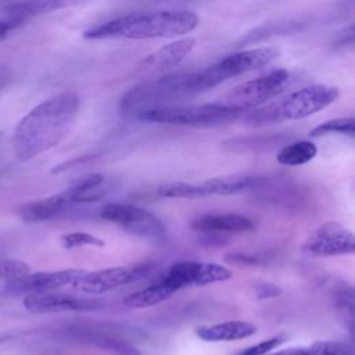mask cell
<instances>
[{
	"mask_svg": "<svg viewBox=\"0 0 355 355\" xmlns=\"http://www.w3.org/2000/svg\"><path fill=\"white\" fill-rule=\"evenodd\" d=\"M79 97L73 92L58 93L32 108L17 125L12 150L19 161H29L62 141L73 126Z\"/></svg>",
	"mask_w": 355,
	"mask_h": 355,
	"instance_id": "obj_1",
	"label": "cell"
},
{
	"mask_svg": "<svg viewBox=\"0 0 355 355\" xmlns=\"http://www.w3.org/2000/svg\"><path fill=\"white\" fill-rule=\"evenodd\" d=\"M157 193L166 198H200L207 197L202 183L169 182L158 186Z\"/></svg>",
	"mask_w": 355,
	"mask_h": 355,
	"instance_id": "obj_23",
	"label": "cell"
},
{
	"mask_svg": "<svg viewBox=\"0 0 355 355\" xmlns=\"http://www.w3.org/2000/svg\"><path fill=\"white\" fill-rule=\"evenodd\" d=\"M347 135L354 136L355 133V119L352 116H343V118H334L329 119L318 126H315L309 136L311 137H320L326 135Z\"/></svg>",
	"mask_w": 355,
	"mask_h": 355,
	"instance_id": "obj_24",
	"label": "cell"
},
{
	"mask_svg": "<svg viewBox=\"0 0 355 355\" xmlns=\"http://www.w3.org/2000/svg\"><path fill=\"white\" fill-rule=\"evenodd\" d=\"M316 154V144L309 140H300L282 147L276 155V159L280 165L284 166H300L313 159Z\"/></svg>",
	"mask_w": 355,
	"mask_h": 355,
	"instance_id": "obj_21",
	"label": "cell"
},
{
	"mask_svg": "<svg viewBox=\"0 0 355 355\" xmlns=\"http://www.w3.org/2000/svg\"><path fill=\"white\" fill-rule=\"evenodd\" d=\"M83 272V269H64L55 272L29 273L21 279L7 282V284L4 286V293L14 295L51 293L57 288L71 286Z\"/></svg>",
	"mask_w": 355,
	"mask_h": 355,
	"instance_id": "obj_12",
	"label": "cell"
},
{
	"mask_svg": "<svg viewBox=\"0 0 355 355\" xmlns=\"http://www.w3.org/2000/svg\"><path fill=\"white\" fill-rule=\"evenodd\" d=\"M277 55L279 50L272 46L254 47L229 54L219 60L216 64L208 67L207 69L198 71L200 80L202 83L201 86L204 87L202 90L207 92L233 76L247 73L261 67H266L273 60H276Z\"/></svg>",
	"mask_w": 355,
	"mask_h": 355,
	"instance_id": "obj_7",
	"label": "cell"
},
{
	"mask_svg": "<svg viewBox=\"0 0 355 355\" xmlns=\"http://www.w3.org/2000/svg\"><path fill=\"white\" fill-rule=\"evenodd\" d=\"M232 275L229 268L216 262L180 261L173 263L161 280L176 293L184 287H202L218 282H226Z\"/></svg>",
	"mask_w": 355,
	"mask_h": 355,
	"instance_id": "obj_9",
	"label": "cell"
},
{
	"mask_svg": "<svg viewBox=\"0 0 355 355\" xmlns=\"http://www.w3.org/2000/svg\"><path fill=\"white\" fill-rule=\"evenodd\" d=\"M226 261L237 265H258L262 262L259 255H251L244 252H232L226 255Z\"/></svg>",
	"mask_w": 355,
	"mask_h": 355,
	"instance_id": "obj_29",
	"label": "cell"
},
{
	"mask_svg": "<svg viewBox=\"0 0 355 355\" xmlns=\"http://www.w3.org/2000/svg\"><path fill=\"white\" fill-rule=\"evenodd\" d=\"M64 193L71 205L97 201L105 193L104 176L100 173L83 175L78 178Z\"/></svg>",
	"mask_w": 355,
	"mask_h": 355,
	"instance_id": "obj_18",
	"label": "cell"
},
{
	"mask_svg": "<svg viewBox=\"0 0 355 355\" xmlns=\"http://www.w3.org/2000/svg\"><path fill=\"white\" fill-rule=\"evenodd\" d=\"M61 244L68 250L79 247H103L104 240L87 232H69L61 236Z\"/></svg>",
	"mask_w": 355,
	"mask_h": 355,
	"instance_id": "obj_26",
	"label": "cell"
},
{
	"mask_svg": "<svg viewBox=\"0 0 355 355\" xmlns=\"http://www.w3.org/2000/svg\"><path fill=\"white\" fill-rule=\"evenodd\" d=\"M297 75L288 69H273L255 79L243 82L233 87L218 101L223 107L240 114L263 107L268 101L279 97L294 82Z\"/></svg>",
	"mask_w": 355,
	"mask_h": 355,
	"instance_id": "obj_5",
	"label": "cell"
},
{
	"mask_svg": "<svg viewBox=\"0 0 355 355\" xmlns=\"http://www.w3.org/2000/svg\"><path fill=\"white\" fill-rule=\"evenodd\" d=\"M239 114L223 107L219 103L173 105L165 108L150 110L136 115L137 119L146 122H157L165 125L190 126V128H216L237 119Z\"/></svg>",
	"mask_w": 355,
	"mask_h": 355,
	"instance_id": "obj_6",
	"label": "cell"
},
{
	"mask_svg": "<svg viewBox=\"0 0 355 355\" xmlns=\"http://www.w3.org/2000/svg\"><path fill=\"white\" fill-rule=\"evenodd\" d=\"M338 96L340 92L336 86L309 85L293 90L268 105L248 111L244 121L252 126H262L304 119L333 104Z\"/></svg>",
	"mask_w": 355,
	"mask_h": 355,
	"instance_id": "obj_3",
	"label": "cell"
},
{
	"mask_svg": "<svg viewBox=\"0 0 355 355\" xmlns=\"http://www.w3.org/2000/svg\"><path fill=\"white\" fill-rule=\"evenodd\" d=\"M291 355H354L352 349L340 341H315L308 348H300L291 352Z\"/></svg>",
	"mask_w": 355,
	"mask_h": 355,
	"instance_id": "obj_25",
	"label": "cell"
},
{
	"mask_svg": "<svg viewBox=\"0 0 355 355\" xmlns=\"http://www.w3.org/2000/svg\"><path fill=\"white\" fill-rule=\"evenodd\" d=\"M173 294L175 291L171 287H168L162 280H159L146 288L133 291L129 295H126L123 298V305L132 309H144L166 301Z\"/></svg>",
	"mask_w": 355,
	"mask_h": 355,
	"instance_id": "obj_20",
	"label": "cell"
},
{
	"mask_svg": "<svg viewBox=\"0 0 355 355\" xmlns=\"http://www.w3.org/2000/svg\"><path fill=\"white\" fill-rule=\"evenodd\" d=\"M200 233H245L255 227V222L240 214H205L190 223Z\"/></svg>",
	"mask_w": 355,
	"mask_h": 355,
	"instance_id": "obj_15",
	"label": "cell"
},
{
	"mask_svg": "<svg viewBox=\"0 0 355 355\" xmlns=\"http://www.w3.org/2000/svg\"><path fill=\"white\" fill-rule=\"evenodd\" d=\"M31 273V268L26 262L19 259L0 261V279L12 282Z\"/></svg>",
	"mask_w": 355,
	"mask_h": 355,
	"instance_id": "obj_27",
	"label": "cell"
},
{
	"mask_svg": "<svg viewBox=\"0 0 355 355\" xmlns=\"http://www.w3.org/2000/svg\"><path fill=\"white\" fill-rule=\"evenodd\" d=\"M24 306L33 313L54 312H90L98 308V302L64 293H42L25 295Z\"/></svg>",
	"mask_w": 355,
	"mask_h": 355,
	"instance_id": "obj_13",
	"label": "cell"
},
{
	"mask_svg": "<svg viewBox=\"0 0 355 355\" xmlns=\"http://www.w3.org/2000/svg\"><path fill=\"white\" fill-rule=\"evenodd\" d=\"M73 3H68V1H25V3H15L11 4L10 7H7L8 14L11 15L10 18L18 19L21 22H24L26 18L43 14V12H49V11H54L62 7H68Z\"/></svg>",
	"mask_w": 355,
	"mask_h": 355,
	"instance_id": "obj_22",
	"label": "cell"
},
{
	"mask_svg": "<svg viewBox=\"0 0 355 355\" xmlns=\"http://www.w3.org/2000/svg\"><path fill=\"white\" fill-rule=\"evenodd\" d=\"M284 341H286V337L282 334H277V336L269 337L258 344L241 348L232 355H268L269 352L276 349L279 345H282Z\"/></svg>",
	"mask_w": 355,
	"mask_h": 355,
	"instance_id": "obj_28",
	"label": "cell"
},
{
	"mask_svg": "<svg viewBox=\"0 0 355 355\" xmlns=\"http://www.w3.org/2000/svg\"><path fill=\"white\" fill-rule=\"evenodd\" d=\"M302 250L316 257L348 255L355 251L354 234L344 225L327 220L305 240Z\"/></svg>",
	"mask_w": 355,
	"mask_h": 355,
	"instance_id": "obj_11",
	"label": "cell"
},
{
	"mask_svg": "<svg viewBox=\"0 0 355 355\" xmlns=\"http://www.w3.org/2000/svg\"><path fill=\"white\" fill-rule=\"evenodd\" d=\"M200 18L187 10H158L116 17L85 31L86 39L176 37L197 28Z\"/></svg>",
	"mask_w": 355,
	"mask_h": 355,
	"instance_id": "obj_2",
	"label": "cell"
},
{
	"mask_svg": "<svg viewBox=\"0 0 355 355\" xmlns=\"http://www.w3.org/2000/svg\"><path fill=\"white\" fill-rule=\"evenodd\" d=\"M1 341H4V338H0V343H1Z\"/></svg>",
	"mask_w": 355,
	"mask_h": 355,
	"instance_id": "obj_32",
	"label": "cell"
},
{
	"mask_svg": "<svg viewBox=\"0 0 355 355\" xmlns=\"http://www.w3.org/2000/svg\"><path fill=\"white\" fill-rule=\"evenodd\" d=\"M196 47L193 37H183L171 42L158 50L148 54L139 65L140 71L144 72H166L171 68L178 67Z\"/></svg>",
	"mask_w": 355,
	"mask_h": 355,
	"instance_id": "obj_14",
	"label": "cell"
},
{
	"mask_svg": "<svg viewBox=\"0 0 355 355\" xmlns=\"http://www.w3.org/2000/svg\"><path fill=\"white\" fill-rule=\"evenodd\" d=\"M21 24H24V22H21V21H18V19H14V18L0 19V42L4 40V39L8 36V33H10L12 29L18 28Z\"/></svg>",
	"mask_w": 355,
	"mask_h": 355,
	"instance_id": "obj_31",
	"label": "cell"
},
{
	"mask_svg": "<svg viewBox=\"0 0 355 355\" xmlns=\"http://www.w3.org/2000/svg\"><path fill=\"white\" fill-rule=\"evenodd\" d=\"M0 137H1V132H0Z\"/></svg>",
	"mask_w": 355,
	"mask_h": 355,
	"instance_id": "obj_33",
	"label": "cell"
},
{
	"mask_svg": "<svg viewBox=\"0 0 355 355\" xmlns=\"http://www.w3.org/2000/svg\"><path fill=\"white\" fill-rule=\"evenodd\" d=\"M100 216L135 236L151 240H164L166 236L164 223L150 211L136 205L110 202L101 208Z\"/></svg>",
	"mask_w": 355,
	"mask_h": 355,
	"instance_id": "obj_8",
	"label": "cell"
},
{
	"mask_svg": "<svg viewBox=\"0 0 355 355\" xmlns=\"http://www.w3.org/2000/svg\"><path fill=\"white\" fill-rule=\"evenodd\" d=\"M255 290H257L258 298H272V297H277L282 293V290L272 283H261L257 286Z\"/></svg>",
	"mask_w": 355,
	"mask_h": 355,
	"instance_id": "obj_30",
	"label": "cell"
},
{
	"mask_svg": "<svg viewBox=\"0 0 355 355\" xmlns=\"http://www.w3.org/2000/svg\"><path fill=\"white\" fill-rule=\"evenodd\" d=\"M151 269V263H135L126 266L107 268L93 272H83L71 287L86 294H104L121 286L129 284L146 276Z\"/></svg>",
	"mask_w": 355,
	"mask_h": 355,
	"instance_id": "obj_10",
	"label": "cell"
},
{
	"mask_svg": "<svg viewBox=\"0 0 355 355\" xmlns=\"http://www.w3.org/2000/svg\"><path fill=\"white\" fill-rule=\"evenodd\" d=\"M68 207H71V204L65 193L62 191L46 198L25 202L17 208V214L22 220L35 223V222L49 220L57 216L60 212H62Z\"/></svg>",
	"mask_w": 355,
	"mask_h": 355,
	"instance_id": "obj_17",
	"label": "cell"
},
{
	"mask_svg": "<svg viewBox=\"0 0 355 355\" xmlns=\"http://www.w3.org/2000/svg\"><path fill=\"white\" fill-rule=\"evenodd\" d=\"M261 182L252 175H227L202 182L207 196H232L255 187Z\"/></svg>",
	"mask_w": 355,
	"mask_h": 355,
	"instance_id": "obj_19",
	"label": "cell"
},
{
	"mask_svg": "<svg viewBox=\"0 0 355 355\" xmlns=\"http://www.w3.org/2000/svg\"><path fill=\"white\" fill-rule=\"evenodd\" d=\"M200 93L197 71L169 73L129 89L121 100V111L136 118L150 110L173 107L175 103Z\"/></svg>",
	"mask_w": 355,
	"mask_h": 355,
	"instance_id": "obj_4",
	"label": "cell"
},
{
	"mask_svg": "<svg viewBox=\"0 0 355 355\" xmlns=\"http://www.w3.org/2000/svg\"><path fill=\"white\" fill-rule=\"evenodd\" d=\"M194 333L200 340L207 343L237 341L254 336L257 333V326L245 320H227L215 324L198 326Z\"/></svg>",
	"mask_w": 355,
	"mask_h": 355,
	"instance_id": "obj_16",
	"label": "cell"
}]
</instances>
